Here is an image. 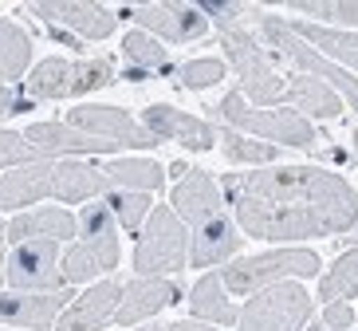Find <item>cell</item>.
I'll use <instances>...</instances> for the list:
<instances>
[{"label": "cell", "mask_w": 358, "mask_h": 331, "mask_svg": "<svg viewBox=\"0 0 358 331\" xmlns=\"http://www.w3.org/2000/svg\"><path fill=\"white\" fill-rule=\"evenodd\" d=\"M241 16H248V20L256 24V32L264 36V43H268V55H275V59H287V64H295L303 75H323L327 87L335 83L338 91H343V99L350 103V111L358 115V79L350 71H343L338 64H331V59H323V55L315 52V48H307L299 36L287 28L275 12L268 8H256V4H244Z\"/></svg>", "instance_id": "3"}, {"label": "cell", "mask_w": 358, "mask_h": 331, "mask_svg": "<svg viewBox=\"0 0 358 331\" xmlns=\"http://www.w3.org/2000/svg\"><path fill=\"white\" fill-rule=\"evenodd\" d=\"M127 20L138 24V32H158L169 43H189L209 32V16L197 4H127Z\"/></svg>", "instance_id": "12"}, {"label": "cell", "mask_w": 358, "mask_h": 331, "mask_svg": "<svg viewBox=\"0 0 358 331\" xmlns=\"http://www.w3.org/2000/svg\"><path fill=\"white\" fill-rule=\"evenodd\" d=\"M169 79L178 87H189V91H205V87H217L224 79V64L221 59H185L169 71Z\"/></svg>", "instance_id": "32"}, {"label": "cell", "mask_w": 358, "mask_h": 331, "mask_svg": "<svg viewBox=\"0 0 358 331\" xmlns=\"http://www.w3.org/2000/svg\"><path fill=\"white\" fill-rule=\"evenodd\" d=\"M284 103H292V107L307 111V115H319V118H335V115H343L335 87L319 83L315 75H303V71L287 79V99H284Z\"/></svg>", "instance_id": "24"}, {"label": "cell", "mask_w": 358, "mask_h": 331, "mask_svg": "<svg viewBox=\"0 0 358 331\" xmlns=\"http://www.w3.org/2000/svg\"><path fill=\"white\" fill-rule=\"evenodd\" d=\"M178 178L181 182L173 185V193H169V209H173L181 221L193 225L189 260L197 268H209V265L229 260L244 241H241V229L232 225L229 209H224L221 190H217V182H213V174L189 170V166H185V174H178Z\"/></svg>", "instance_id": "2"}, {"label": "cell", "mask_w": 358, "mask_h": 331, "mask_svg": "<svg viewBox=\"0 0 358 331\" xmlns=\"http://www.w3.org/2000/svg\"><path fill=\"white\" fill-rule=\"evenodd\" d=\"M307 48H323L338 59V64H350L358 67V36L355 32H335V28H319V24H307V20H284Z\"/></svg>", "instance_id": "25"}, {"label": "cell", "mask_w": 358, "mask_h": 331, "mask_svg": "<svg viewBox=\"0 0 358 331\" xmlns=\"http://www.w3.org/2000/svg\"><path fill=\"white\" fill-rule=\"evenodd\" d=\"M189 311L197 320H209V323H236L241 320V311L236 304L229 300V288H224V280L213 272V276H201L189 292Z\"/></svg>", "instance_id": "23"}, {"label": "cell", "mask_w": 358, "mask_h": 331, "mask_svg": "<svg viewBox=\"0 0 358 331\" xmlns=\"http://www.w3.org/2000/svg\"><path fill=\"white\" fill-rule=\"evenodd\" d=\"M189 248H193V237L185 233L181 217L169 205H158V209H150L146 225H142V241L134 248V268L142 276L181 272L189 265Z\"/></svg>", "instance_id": "7"}, {"label": "cell", "mask_w": 358, "mask_h": 331, "mask_svg": "<svg viewBox=\"0 0 358 331\" xmlns=\"http://www.w3.org/2000/svg\"><path fill=\"white\" fill-rule=\"evenodd\" d=\"M142 331H217L213 323H154V328H142Z\"/></svg>", "instance_id": "37"}, {"label": "cell", "mask_w": 358, "mask_h": 331, "mask_svg": "<svg viewBox=\"0 0 358 331\" xmlns=\"http://www.w3.org/2000/svg\"><path fill=\"white\" fill-rule=\"evenodd\" d=\"M178 300V284H169L162 276H138L122 288V304H118V323H138V320H150L154 311L169 308Z\"/></svg>", "instance_id": "20"}, {"label": "cell", "mask_w": 358, "mask_h": 331, "mask_svg": "<svg viewBox=\"0 0 358 331\" xmlns=\"http://www.w3.org/2000/svg\"><path fill=\"white\" fill-rule=\"evenodd\" d=\"M40 158H48V154L36 150L24 134L0 130V170H4V166H28V162H40Z\"/></svg>", "instance_id": "34"}, {"label": "cell", "mask_w": 358, "mask_h": 331, "mask_svg": "<svg viewBox=\"0 0 358 331\" xmlns=\"http://www.w3.org/2000/svg\"><path fill=\"white\" fill-rule=\"evenodd\" d=\"M67 122H71L75 130H83V134H95V139L115 142V146H154V134L118 107L87 103V107L67 111Z\"/></svg>", "instance_id": "13"}, {"label": "cell", "mask_w": 358, "mask_h": 331, "mask_svg": "<svg viewBox=\"0 0 358 331\" xmlns=\"http://www.w3.org/2000/svg\"><path fill=\"white\" fill-rule=\"evenodd\" d=\"M106 205H110L115 221L122 225L127 233H138L150 217V197L146 193H134V190H110V202Z\"/></svg>", "instance_id": "31"}, {"label": "cell", "mask_w": 358, "mask_h": 331, "mask_svg": "<svg viewBox=\"0 0 358 331\" xmlns=\"http://www.w3.org/2000/svg\"><path fill=\"white\" fill-rule=\"evenodd\" d=\"M75 237V217L67 209H32V213H20L4 225V241L12 245H24V241H71Z\"/></svg>", "instance_id": "21"}, {"label": "cell", "mask_w": 358, "mask_h": 331, "mask_svg": "<svg viewBox=\"0 0 358 331\" xmlns=\"http://www.w3.org/2000/svg\"><path fill=\"white\" fill-rule=\"evenodd\" d=\"M142 127H146L154 139L181 142L185 150H213V142H217L213 122H201V118L185 115V111H178V107H166V103H154V107L142 111Z\"/></svg>", "instance_id": "17"}, {"label": "cell", "mask_w": 358, "mask_h": 331, "mask_svg": "<svg viewBox=\"0 0 358 331\" xmlns=\"http://www.w3.org/2000/svg\"><path fill=\"white\" fill-rule=\"evenodd\" d=\"M217 142H221V150H224V158H232V162H275L280 158V146H268V142H252V139H244L241 130H232V127H224V130H217Z\"/></svg>", "instance_id": "29"}, {"label": "cell", "mask_w": 358, "mask_h": 331, "mask_svg": "<svg viewBox=\"0 0 358 331\" xmlns=\"http://www.w3.org/2000/svg\"><path fill=\"white\" fill-rule=\"evenodd\" d=\"M24 139L32 142L36 150H43L48 158L52 154H110V150H118L115 142L75 130L71 122H32L24 130Z\"/></svg>", "instance_id": "18"}, {"label": "cell", "mask_w": 358, "mask_h": 331, "mask_svg": "<svg viewBox=\"0 0 358 331\" xmlns=\"http://www.w3.org/2000/svg\"><path fill=\"white\" fill-rule=\"evenodd\" d=\"M307 331H331V328H327V323H315V328H307Z\"/></svg>", "instance_id": "38"}, {"label": "cell", "mask_w": 358, "mask_h": 331, "mask_svg": "<svg viewBox=\"0 0 358 331\" xmlns=\"http://www.w3.org/2000/svg\"><path fill=\"white\" fill-rule=\"evenodd\" d=\"M319 272V257L311 248H275V253H256V257L232 260L221 272L224 288L232 292H264L287 276H311Z\"/></svg>", "instance_id": "9"}, {"label": "cell", "mask_w": 358, "mask_h": 331, "mask_svg": "<svg viewBox=\"0 0 358 331\" xmlns=\"http://www.w3.org/2000/svg\"><path fill=\"white\" fill-rule=\"evenodd\" d=\"M350 142H355V154H358V130H355V139H350Z\"/></svg>", "instance_id": "39"}, {"label": "cell", "mask_w": 358, "mask_h": 331, "mask_svg": "<svg viewBox=\"0 0 358 331\" xmlns=\"http://www.w3.org/2000/svg\"><path fill=\"white\" fill-rule=\"evenodd\" d=\"M28 107H32L28 99H24V95H12L8 87L0 83V115H16V111H28Z\"/></svg>", "instance_id": "36"}, {"label": "cell", "mask_w": 358, "mask_h": 331, "mask_svg": "<svg viewBox=\"0 0 358 331\" xmlns=\"http://www.w3.org/2000/svg\"><path fill=\"white\" fill-rule=\"evenodd\" d=\"M355 323V308H347V300H335V304H327V328L331 331H343Z\"/></svg>", "instance_id": "35"}, {"label": "cell", "mask_w": 358, "mask_h": 331, "mask_svg": "<svg viewBox=\"0 0 358 331\" xmlns=\"http://www.w3.org/2000/svg\"><path fill=\"white\" fill-rule=\"evenodd\" d=\"M115 178V190H134V193H150L166 185V170L150 158H110L103 166Z\"/></svg>", "instance_id": "26"}, {"label": "cell", "mask_w": 358, "mask_h": 331, "mask_svg": "<svg viewBox=\"0 0 358 331\" xmlns=\"http://www.w3.org/2000/svg\"><path fill=\"white\" fill-rule=\"evenodd\" d=\"M71 304V292H0V323L8 328H52Z\"/></svg>", "instance_id": "14"}, {"label": "cell", "mask_w": 358, "mask_h": 331, "mask_svg": "<svg viewBox=\"0 0 358 331\" xmlns=\"http://www.w3.org/2000/svg\"><path fill=\"white\" fill-rule=\"evenodd\" d=\"M115 190V178L99 166H87V162H55L52 170V193L59 202H87L95 193H110Z\"/></svg>", "instance_id": "22"}, {"label": "cell", "mask_w": 358, "mask_h": 331, "mask_svg": "<svg viewBox=\"0 0 358 331\" xmlns=\"http://www.w3.org/2000/svg\"><path fill=\"white\" fill-rule=\"evenodd\" d=\"M79 229H83V241L71 245L59 260V272H64V284H83V280L99 276V272H110L118 265V221L110 213L106 202H91L79 217Z\"/></svg>", "instance_id": "5"}, {"label": "cell", "mask_w": 358, "mask_h": 331, "mask_svg": "<svg viewBox=\"0 0 358 331\" xmlns=\"http://www.w3.org/2000/svg\"><path fill=\"white\" fill-rule=\"evenodd\" d=\"M32 16H40L43 24H52V28H67L75 36H87V40H106V36L115 32V16L103 8V4H83V0H36L28 4Z\"/></svg>", "instance_id": "15"}, {"label": "cell", "mask_w": 358, "mask_h": 331, "mask_svg": "<svg viewBox=\"0 0 358 331\" xmlns=\"http://www.w3.org/2000/svg\"><path fill=\"white\" fill-rule=\"evenodd\" d=\"M32 59V36L20 24L0 20V79H20Z\"/></svg>", "instance_id": "27"}, {"label": "cell", "mask_w": 358, "mask_h": 331, "mask_svg": "<svg viewBox=\"0 0 358 331\" xmlns=\"http://www.w3.org/2000/svg\"><path fill=\"white\" fill-rule=\"evenodd\" d=\"M52 170H55L52 158H40V162H28V166L8 170L0 178V209H24V205L48 197L52 193Z\"/></svg>", "instance_id": "19"}, {"label": "cell", "mask_w": 358, "mask_h": 331, "mask_svg": "<svg viewBox=\"0 0 358 331\" xmlns=\"http://www.w3.org/2000/svg\"><path fill=\"white\" fill-rule=\"evenodd\" d=\"M217 115L229 122L232 130H248V134H260V139H272L275 146H295V150H319V130L307 122L303 115H295L287 107H244L241 91H229L221 99Z\"/></svg>", "instance_id": "6"}, {"label": "cell", "mask_w": 358, "mask_h": 331, "mask_svg": "<svg viewBox=\"0 0 358 331\" xmlns=\"http://www.w3.org/2000/svg\"><path fill=\"white\" fill-rule=\"evenodd\" d=\"M319 296H323L327 304L358 296V248L343 253V257L335 260V268L323 272V280H319Z\"/></svg>", "instance_id": "28"}, {"label": "cell", "mask_w": 358, "mask_h": 331, "mask_svg": "<svg viewBox=\"0 0 358 331\" xmlns=\"http://www.w3.org/2000/svg\"><path fill=\"white\" fill-rule=\"evenodd\" d=\"M287 8L335 24H358V0H287Z\"/></svg>", "instance_id": "33"}, {"label": "cell", "mask_w": 358, "mask_h": 331, "mask_svg": "<svg viewBox=\"0 0 358 331\" xmlns=\"http://www.w3.org/2000/svg\"><path fill=\"white\" fill-rule=\"evenodd\" d=\"M213 28L221 36V48L229 52L232 67L241 71L244 95L260 103V107H284L287 99V79H280L272 67V55L252 40V32L244 28V20H229V16H213Z\"/></svg>", "instance_id": "4"}, {"label": "cell", "mask_w": 358, "mask_h": 331, "mask_svg": "<svg viewBox=\"0 0 358 331\" xmlns=\"http://www.w3.org/2000/svg\"><path fill=\"white\" fill-rule=\"evenodd\" d=\"M4 280L12 292H59L64 272H59V245L55 241H24L12 245L4 257Z\"/></svg>", "instance_id": "11"}, {"label": "cell", "mask_w": 358, "mask_h": 331, "mask_svg": "<svg viewBox=\"0 0 358 331\" xmlns=\"http://www.w3.org/2000/svg\"><path fill=\"white\" fill-rule=\"evenodd\" d=\"M0 280H4V257H0Z\"/></svg>", "instance_id": "40"}, {"label": "cell", "mask_w": 358, "mask_h": 331, "mask_svg": "<svg viewBox=\"0 0 358 331\" xmlns=\"http://www.w3.org/2000/svg\"><path fill=\"white\" fill-rule=\"evenodd\" d=\"M311 316V296L303 284L280 280L272 288L256 292L244 304V316L236 320V331H303Z\"/></svg>", "instance_id": "10"}, {"label": "cell", "mask_w": 358, "mask_h": 331, "mask_svg": "<svg viewBox=\"0 0 358 331\" xmlns=\"http://www.w3.org/2000/svg\"><path fill=\"white\" fill-rule=\"evenodd\" d=\"M236 221L260 241H311L358 225V193L331 170L275 166V170L224 178Z\"/></svg>", "instance_id": "1"}, {"label": "cell", "mask_w": 358, "mask_h": 331, "mask_svg": "<svg viewBox=\"0 0 358 331\" xmlns=\"http://www.w3.org/2000/svg\"><path fill=\"white\" fill-rule=\"evenodd\" d=\"M118 304H122L118 280L91 284L83 296H75L71 304H67V311L55 320V331H103L106 323L118 316Z\"/></svg>", "instance_id": "16"}, {"label": "cell", "mask_w": 358, "mask_h": 331, "mask_svg": "<svg viewBox=\"0 0 358 331\" xmlns=\"http://www.w3.org/2000/svg\"><path fill=\"white\" fill-rule=\"evenodd\" d=\"M122 55H127L138 71H166V64H169L166 48L146 32H127L122 36Z\"/></svg>", "instance_id": "30"}, {"label": "cell", "mask_w": 358, "mask_h": 331, "mask_svg": "<svg viewBox=\"0 0 358 331\" xmlns=\"http://www.w3.org/2000/svg\"><path fill=\"white\" fill-rule=\"evenodd\" d=\"M115 79V59H43L28 83H24V99L28 103H40V99H67V95H83V91H95V87H106Z\"/></svg>", "instance_id": "8"}]
</instances>
